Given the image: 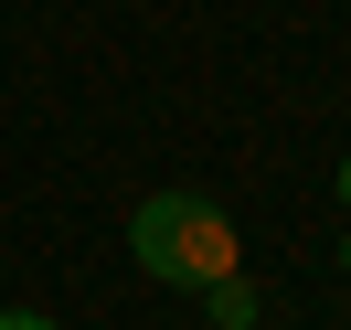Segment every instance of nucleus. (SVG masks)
<instances>
[{
    "label": "nucleus",
    "mask_w": 351,
    "mask_h": 330,
    "mask_svg": "<svg viewBox=\"0 0 351 330\" xmlns=\"http://www.w3.org/2000/svg\"><path fill=\"white\" fill-rule=\"evenodd\" d=\"M128 256L149 266L160 287H223L234 277V213H223V202H202V192H149L128 213Z\"/></svg>",
    "instance_id": "1"
},
{
    "label": "nucleus",
    "mask_w": 351,
    "mask_h": 330,
    "mask_svg": "<svg viewBox=\"0 0 351 330\" xmlns=\"http://www.w3.org/2000/svg\"><path fill=\"white\" fill-rule=\"evenodd\" d=\"M202 298H213V330H256V287H245V277L202 287Z\"/></svg>",
    "instance_id": "2"
},
{
    "label": "nucleus",
    "mask_w": 351,
    "mask_h": 330,
    "mask_svg": "<svg viewBox=\"0 0 351 330\" xmlns=\"http://www.w3.org/2000/svg\"><path fill=\"white\" fill-rule=\"evenodd\" d=\"M0 330H53V320H43V309H0Z\"/></svg>",
    "instance_id": "3"
},
{
    "label": "nucleus",
    "mask_w": 351,
    "mask_h": 330,
    "mask_svg": "<svg viewBox=\"0 0 351 330\" xmlns=\"http://www.w3.org/2000/svg\"><path fill=\"white\" fill-rule=\"evenodd\" d=\"M341 202H351V150H341Z\"/></svg>",
    "instance_id": "4"
},
{
    "label": "nucleus",
    "mask_w": 351,
    "mask_h": 330,
    "mask_svg": "<svg viewBox=\"0 0 351 330\" xmlns=\"http://www.w3.org/2000/svg\"><path fill=\"white\" fill-rule=\"evenodd\" d=\"M341 266H351V245H341Z\"/></svg>",
    "instance_id": "5"
}]
</instances>
